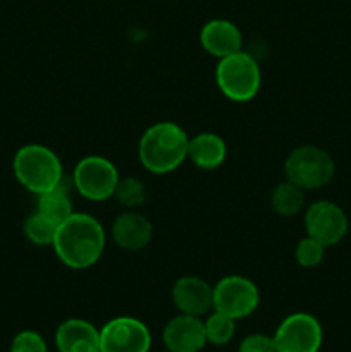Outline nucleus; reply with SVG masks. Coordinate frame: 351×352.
I'll return each instance as SVG.
<instances>
[{"mask_svg":"<svg viewBox=\"0 0 351 352\" xmlns=\"http://www.w3.org/2000/svg\"><path fill=\"white\" fill-rule=\"evenodd\" d=\"M203 327H205L206 342L213 346H226L236 333V320L219 311L210 313L203 322Z\"/></svg>","mask_w":351,"mask_h":352,"instance_id":"obj_20","label":"nucleus"},{"mask_svg":"<svg viewBox=\"0 0 351 352\" xmlns=\"http://www.w3.org/2000/svg\"><path fill=\"white\" fill-rule=\"evenodd\" d=\"M119 179L116 165L100 155L81 158L72 172V184L79 195L89 201H107L114 198Z\"/></svg>","mask_w":351,"mask_h":352,"instance_id":"obj_6","label":"nucleus"},{"mask_svg":"<svg viewBox=\"0 0 351 352\" xmlns=\"http://www.w3.org/2000/svg\"><path fill=\"white\" fill-rule=\"evenodd\" d=\"M200 43L212 57H229L243 50V34L240 28L227 19H212L203 24L200 31Z\"/></svg>","mask_w":351,"mask_h":352,"instance_id":"obj_13","label":"nucleus"},{"mask_svg":"<svg viewBox=\"0 0 351 352\" xmlns=\"http://www.w3.org/2000/svg\"><path fill=\"white\" fill-rule=\"evenodd\" d=\"M215 82L226 98L237 103L250 102L260 91V65L253 55L240 50L220 58L215 69Z\"/></svg>","mask_w":351,"mask_h":352,"instance_id":"obj_4","label":"nucleus"},{"mask_svg":"<svg viewBox=\"0 0 351 352\" xmlns=\"http://www.w3.org/2000/svg\"><path fill=\"white\" fill-rule=\"evenodd\" d=\"M150 330L133 316H117L100 329V352H150Z\"/></svg>","mask_w":351,"mask_h":352,"instance_id":"obj_9","label":"nucleus"},{"mask_svg":"<svg viewBox=\"0 0 351 352\" xmlns=\"http://www.w3.org/2000/svg\"><path fill=\"white\" fill-rule=\"evenodd\" d=\"M305 203V192L295 182L288 181L277 184L270 195V206L277 215L295 217Z\"/></svg>","mask_w":351,"mask_h":352,"instance_id":"obj_18","label":"nucleus"},{"mask_svg":"<svg viewBox=\"0 0 351 352\" xmlns=\"http://www.w3.org/2000/svg\"><path fill=\"white\" fill-rule=\"evenodd\" d=\"M323 254H326V246L310 236L299 241L295 248V260L303 268H313L320 265L323 260Z\"/></svg>","mask_w":351,"mask_h":352,"instance_id":"obj_22","label":"nucleus"},{"mask_svg":"<svg viewBox=\"0 0 351 352\" xmlns=\"http://www.w3.org/2000/svg\"><path fill=\"white\" fill-rule=\"evenodd\" d=\"M52 248L65 267L86 270L102 258L105 230L93 215L74 212L57 227Z\"/></svg>","mask_w":351,"mask_h":352,"instance_id":"obj_1","label":"nucleus"},{"mask_svg":"<svg viewBox=\"0 0 351 352\" xmlns=\"http://www.w3.org/2000/svg\"><path fill=\"white\" fill-rule=\"evenodd\" d=\"M114 243L126 251H140L150 244L153 237V226L150 220L134 210L120 213L110 227Z\"/></svg>","mask_w":351,"mask_h":352,"instance_id":"obj_14","label":"nucleus"},{"mask_svg":"<svg viewBox=\"0 0 351 352\" xmlns=\"http://www.w3.org/2000/svg\"><path fill=\"white\" fill-rule=\"evenodd\" d=\"M114 198L124 208L136 210L147 201V188L136 177H120L116 192H114Z\"/></svg>","mask_w":351,"mask_h":352,"instance_id":"obj_21","label":"nucleus"},{"mask_svg":"<svg viewBox=\"0 0 351 352\" xmlns=\"http://www.w3.org/2000/svg\"><path fill=\"white\" fill-rule=\"evenodd\" d=\"M10 352H48L43 337L34 330H23L10 342Z\"/></svg>","mask_w":351,"mask_h":352,"instance_id":"obj_23","label":"nucleus"},{"mask_svg":"<svg viewBox=\"0 0 351 352\" xmlns=\"http://www.w3.org/2000/svg\"><path fill=\"white\" fill-rule=\"evenodd\" d=\"M58 352H100V330L83 318H69L57 327Z\"/></svg>","mask_w":351,"mask_h":352,"instance_id":"obj_15","label":"nucleus"},{"mask_svg":"<svg viewBox=\"0 0 351 352\" xmlns=\"http://www.w3.org/2000/svg\"><path fill=\"white\" fill-rule=\"evenodd\" d=\"M227 157L226 141L215 133H198L189 138L188 158L195 167L212 170L220 167Z\"/></svg>","mask_w":351,"mask_h":352,"instance_id":"obj_16","label":"nucleus"},{"mask_svg":"<svg viewBox=\"0 0 351 352\" xmlns=\"http://www.w3.org/2000/svg\"><path fill=\"white\" fill-rule=\"evenodd\" d=\"M306 236L326 248L341 243L348 232V217L339 205L320 199L310 205L305 213Z\"/></svg>","mask_w":351,"mask_h":352,"instance_id":"obj_10","label":"nucleus"},{"mask_svg":"<svg viewBox=\"0 0 351 352\" xmlns=\"http://www.w3.org/2000/svg\"><path fill=\"white\" fill-rule=\"evenodd\" d=\"M277 352H319L323 332L319 320L310 313L286 316L272 336Z\"/></svg>","mask_w":351,"mask_h":352,"instance_id":"obj_8","label":"nucleus"},{"mask_svg":"<svg viewBox=\"0 0 351 352\" xmlns=\"http://www.w3.org/2000/svg\"><path fill=\"white\" fill-rule=\"evenodd\" d=\"M172 301L182 315L202 318L213 309V285L195 275H184L172 285Z\"/></svg>","mask_w":351,"mask_h":352,"instance_id":"obj_11","label":"nucleus"},{"mask_svg":"<svg viewBox=\"0 0 351 352\" xmlns=\"http://www.w3.org/2000/svg\"><path fill=\"white\" fill-rule=\"evenodd\" d=\"M57 223L48 220L41 213L34 212L24 220L23 232L26 239L34 246H52L57 234Z\"/></svg>","mask_w":351,"mask_h":352,"instance_id":"obj_19","label":"nucleus"},{"mask_svg":"<svg viewBox=\"0 0 351 352\" xmlns=\"http://www.w3.org/2000/svg\"><path fill=\"white\" fill-rule=\"evenodd\" d=\"M237 352H277L274 339L265 333H250L240 342Z\"/></svg>","mask_w":351,"mask_h":352,"instance_id":"obj_24","label":"nucleus"},{"mask_svg":"<svg viewBox=\"0 0 351 352\" xmlns=\"http://www.w3.org/2000/svg\"><path fill=\"white\" fill-rule=\"evenodd\" d=\"M260 305V291L253 280L243 275H227L213 285V311L233 320L250 316Z\"/></svg>","mask_w":351,"mask_h":352,"instance_id":"obj_7","label":"nucleus"},{"mask_svg":"<svg viewBox=\"0 0 351 352\" xmlns=\"http://www.w3.org/2000/svg\"><path fill=\"white\" fill-rule=\"evenodd\" d=\"M36 212L41 213L43 217H47L48 220H52V222L57 223V226H61L64 220H67L69 217L74 213L71 195H69V191L65 189L64 182L58 184L57 188L43 192V195H38Z\"/></svg>","mask_w":351,"mask_h":352,"instance_id":"obj_17","label":"nucleus"},{"mask_svg":"<svg viewBox=\"0 0 351 352\" xmlns=\"http://www.w3.org/2000/svg\"><path fill=\"white\" fill-rule=\"evenodd\" d=\"M12 170L19 184L33 195H43L64 182V170L55 151L45 144H24L12 160Z\"/></svg>","mask_w":351,"mask_h":352,"instance_id":"obj_3","label":"nucleus"},{"mask_svg":"<svg viewBox=\"0 0 351 352\" xmlns=\"http://www.w3.org/2000/svg\"><path fill=\"white\" fill-rule=\"evenodd\" d=\"M162 339L169 352H200L209 344L203 320L182 313L169 320L162 332Z\"/></svg>","mask_w":351,"mask_h":352,"instance_id":"obj_12","label":"nucleus"},{"mask_svg":"<svg viewBox=\"0 0 351 352\" xmlns=\"http://www.w3.org/2000/svg\"><path fill=\"white\" fill-rule=\"evenodd\" d=\"M286 179L295 182L303 191L320 189L329 184L336 172L330 153L313 144L295 148L284 162Z\"/></svg>","mask_w":351,"mask_h":352,"instance_id":"obj_5","label":"nucleus"},{"mask_svg":"<svg viewBox=\"0 0 351 352\" xmlns=\"http://www.w3.org/2000/svg\"><path fill=\"white\" fill-rule=\"evenodd\" d=\"M189 136L179 124L164 120L151 124L140 138L138 157L148 172L169 174L188 158Z\"/></svg>","mask_w":351,"mask_h":352,"instance_id":"obj_2","label":"nucleus"}]
</instances>
